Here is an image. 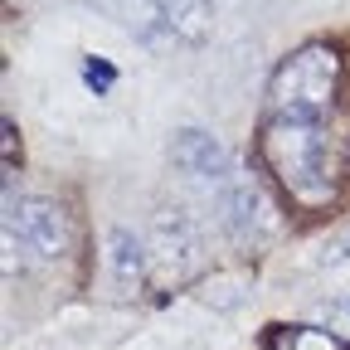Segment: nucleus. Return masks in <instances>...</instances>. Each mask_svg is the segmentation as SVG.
Here are the masks:
<instances>
[{"label": "nucleus", "mask_w": 350, "mask_h": 350, "mask_svg": "<svg viewBox=\"0 0 350 350\" xmlns=\"http://www.w3.org/2000/svg\"><path fill=\"white\" fill-rule=\"evenodd\" d=\"M258 161L301 209H326L336 200V156L321 122L268 117L258 131Z\"/></svg>", "instance_id": "1"}, {"label": "nucleus", "mask_w": 350, "mask_h": 350, "mask_svg": "<svg viewBox=\"0 0 350 350\" xmlns=\"http://www.w3.org/2000/svg\"><path fill=\"white\" fill-rule=\"evenodd\" d=\"M83 78L93 83V88H112V78H117V73H112L107 64H88V73H83Z\"/></svg>", "instance_id": "12"}, {"label": "nucleus", "mask_w": 350, "mask_h": 350, "mask_svg": "<svg viewBox=\"0 0 350 350\" xmlns=\"http://www.w3.org/2000/svg\"><path fill=\"white\" fill-rule=\"evenodd\" d=\"M345 262H350V224L336 229L331 239H321V248H317V268H345Z\"/></svg>", "instance_id": "9"}, {"label": "nucleus", "mask_w": 350, "mask_h": 350, "mask_svg": "<svg viewBox=\"0 0 350 350\" xmlns=\"http://www.w3.org/2000/svg\"><path fill=\"white\" fill-rule=\"evenodd\" d=\"M126 20L146 44L195 49L214 29V5L209 0H126Z\"/></svg>", "instance_id": "5"}, {"label": "nucleus", "mask_w": 350, "mask_h": 350, "mask_svg": "<svg viewBox=\"0 0 350 350\" xmlns=\"http://www.w3.org/2000/svg\"><path fill=\"white\" fill-rule=\"evenodd\" d=\"M151 262L165 282H190L204 273V239L185 209H161L151 219Z\"/></svg>", "instance_id": "6"}, {"label": "nucleus", "mask_w": 350, "mask_h": 350, "mask_svg": "<svg viewBox=\"0 0 350 350\" xmlns=\"http://www.w3.org/2000/svg\"><path fill=\"white\" fill-rule=\"evenodd\" d=\"M107 273L117 282V292H137L151 273V243L137 239L131 229H107Z\"/></svg>", "instance_id": "8"}, {"label": "nucleus", "mask_w": 350, "mask_h": 350, "mask_svg": "<svg viewBox=\"0 0 350 350\" xmlns=\"http://www.w3.org/2000/svg\"><path fill=\"white\" fill-rule=\"evenodd\" d=\"M68 243H73L68 209L49 195L15 200V185L5 180V248H25L39 262H54L68 253Z\"/></svg>", "instance_id": "4"}, {"label": "nucleus", "mask_w": 350, "mask_h": 350, "mask_svg": "<svg viewBox=\"0 0 350 350\" xmlns=\"http://www.w3.org/2000/svg\"><path fill=\"white\" fill-rule=\"evenodd\" d=\"M321 317L331 321V331H350V297H336V301H321Z\"/></svg>", "instance_id": "10"}, {"label": "nucleus", "mask_w": 350, "mask_h": 350, "mask_svg": "<svg viewBox=\"0 0 350 350\" xmlns=\"http://www.w3.org/2000/svg\"><path fill=\"white\" fill-rule=\"evenodd\" d=\"M214 200H219V219H224V229L239 248L262 253L282 234V214H278L268 185H262L253 170H234L229 180L214 190Z\"/></svg>", "instance_id": "3"}, {"label": "nucleus", "mask_w": 350, "mask_h": 350, "mask_svg": "<svg viewBox=\"0 0 350 350\" xmlns=\"http://www.w3.org/2000/svg\"><path fill=\"white\" fill-rule=\"evenodd\" d=\"M170 161H175L180 175H190V180H200L209 190H219L239 170L234 156H229V146L219 142V137H209V131H200V126H180L170 137Z\"/></svg>", "instance_id": "7"}, {"label": "nucleus", "mask_w": 350, "mask_h": 350, "mask_svg": "<svg viewBox=\"0 0 350 350\" xmlns=\"http://www.w3.org/2000/svg\"><path fill=\"white\" fill-rule=\"evenodd\" d=\"M0 131H5V180H10V175H15V156H20V146H15V122L5 117V126H0Z\"/></svg>", "instance_id": "11"}, {"label": "nucleus", "mask_w": 350, "mask_h": 350, "mask_svg": "<svg viewBox=\"0 0 350 350\" xmlns=\"http://www.w3.org/2000/svg\"><path fill=\"white\" fill-rule=\"evenodd\" d=\"M336 93H340V54L331 44H301L268 78V112L297 117V122H321L331 112Z\"/></svg>", "instance_id": "2"}]
</instances>
